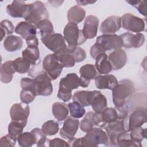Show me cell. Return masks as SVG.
<instances>
[{
	"label": "cell",
	"instance_id": "31",
	"mask_svg": "<svg viewBox=\"0 0 147 147\" xmlns=\"http://www.w3.org/2000/svg\"><path fill=\"white\" fill-rule=\"evenodd\" d=\"M117 146L122 147H141L142 145L134 142L130 137L129 132L122 131L120 133L117 137Z\"/></svg>",
	"mask_w": 147,
	"mask_h": 147
},
{
	"label": "cell",
	"instance_id": "19",
	"mask_svg": "<svg viewBox=\"0 0 147 147\" xmlns=\"http://www.w3.org/2000/svg\"><path fill=\"white\" fill-rule=\"evenodd\" d=\"M95 84L97 88L113 90L118 84L117 79L113 75L106 74L105 75H98L95 76Z\"/></svg>",
	"mask_w": 147,
	"mask_h": 147
},
{
	"label": "cell",
	"instance_id": "39",
	"mask_svg": "<svg viewBox=\"0 0 147 147\" xmlns=\"http://www.w3.org/2000/svg\"><path fill=\"white\" fill-rule=\"evenodd\" d=\"M36 26L39 29L41 36L55 33L53 25L48 19H45L40 21Z\"/></svg>",
	"mask_w": 147,
	"mask_h": 147
},
{
	"label": "cell",
	"instance_id": "36",
	"mask_svg": "<svg viewBox=\"0 0 147 147\" xmlns=\"http://www.w3.org/2000/svg\"><path fill=\"white\" fill-rule=\"evenodd\" d=\"M71 116L75 118H82L86 113V110L83 106L76 102L73 101L68 105Z\"/></svg>",
	"mask_w": 147,
	"mask_h": 147
},
{
	"label": "cell",
	"instance_id": "4",
	"mask_svg": "<svg viewBox=\"0 0 147 147\" xmlns=\"http://www.w3.org/2000/svg\"><path fill=\"white\" fill-rule=\"evenodd\" d=\"M64 38L67 42L68 48L72 50L86 41L82 30H80L76 24L68 22L65 26L64 30Z\"/></svg>",
	"mask_w": 147,
	"mask_h": 147
},
{
	"label": "cell",
	"instance_id": "32",
	"mask_svg": "<svg viewBox=\"0 0 147 147\" xmlns=\"http://www.w3.org/2000/svg\"><path fill=\"white\" fill-rule=\"evenodd\" d=\"M17 141L19 145L22 147H30L36 144V138L32 131L24 132L18 136Z\"/></svg>",
	"mask_w": 147,
	"mask_h": 147
},
{
	"label": "cell",
	"instance_id": "35",
	"mask_svg": "<svg viewBox=\"0 0 147 147\" xmlns=\"http://www.w3.org/2000/svg\"><path fill=\"white\" fill-rule=\"evenodd\" d=\"M26 125L24 123L11 120L8 125V134L17 140L18 136L22 133Z\"/></svg>",
	"mask_w": 147,
	"mask_h": 147
},
{
	"label": "cell",
	"instance_id": "46",
	"mask_svg": "<svg viewBox=\"0 0 147 147\" xmlns=\"http://www.w3.org/2000/svg\"><path fill=\"white\" fill-rule=\"evenodd\" d=\"M17 140L11 137L9 134L1 137L0 140L1 146H14Z\"/></svg>",
	"mask_w": 147,
	"mask_h": 147
},
{
	"label": "cell",
	"instance_id": "10",
	"mask_svg": "<svg viewBox=\"0 0 147 147\" xmlns=\"http://www.w3.org/2000/svg\"><path fill=\"white\" fill-rule=\"evenodd\" d=\"M96 43L98 44L105 51L119 49L123 47L121 36L115 34L99 36L96 40Z\"/></svg>",
	"mask_w": 147,
	"mask_h": 147
},
{
	"label": "cell",
	"instance_id": "7",
	"mask_svg": "<svg viewBox=\"0 0 147 147\" xmlns=\"http://www.w3.org/2000/svg\"><path fill=\"white\" fill-rule=\"evenodd\" d=\"M42 67L52 80L57 79L60 76L63 68L55 53L49 54L44 58Z\"/></svg>",
	"mask_w": 147,
	"mask_h": 147
},
{
	"label": "cell",
	"instance_id": "25",
	"mask_svg": "<svg viewBox=\"0 0 147 147\" xmlns=\"http://www.w3.org/2000/svg\"><path fill=\"white\" fill-rule=\"evenodd\" d=\"M86 11L78 5L71 7L67 13V19L69 22L79 24L85 18Z\"/></svg>",
	"mask_w": 147,
	"mask_h": 147
},
{
	"label": "cell",
	"instance_id": "14",
	"mask_svg": "<svg viewBox=\"0 0 147 147\" xmlns=\"http://www.w3.org/2000/svg\"><path fill=\"white\" fill-rule=\"evenodd\" d=\"M121 27V17L112 16L105 20L100 26V31L103 34H113Z\"/></svg>",
	"mask_w": 147,
	"mask_h": 147
},
{
	"label": "cell",
	"instance_id": "8",
	"mask_svg": "<svg viewBox=\"0 0 147 147\" xmlns=\"http://www.w3.org/2000/svg\"><path fill=\"white\" fill-rule=\"evenodd\" d=\"M51 80V79L44 69L34 78L37 95L49 96L52 94L53 86Z\"/></svg>",
	"mask_w": 147,
	"mask_h": 147
},
{
	"label": "cell",
	"instance_id": "27",
	"mask_svg": "<svg viewBox=\"0 0 147 147\" xmlns=\"http://www.w3.org/2000/svg\"><path fill=\"white\" fill-rule=\"evenodd\" d=\"M94 95V91H79L74 93L72 100L81 105L83 107L89 106Z\"/></svg>",
	"mask_w": 147,
	"mask_h": 147
},
{
	"label": "cell",
	"instance_id": "23",
	"mask_svg": "<svg viewBox=\"0 0 147 147\" xmlns=\"http://www.w3.org/2000/svg\"><path fill=\"white\" fill-rule=\"evenodd\" d=\"M95 67L99 74H107L113 70L111 65L105 53L99 55L95 58Z\"/></svg>",
	"mask_w": 147,
	"mask_h": 147
},
{
	"label": "cell",
	"instance_id": "13",
	"mask_svg": "<svg viewBox=\"0 0 147 147\" xmlns=\"http://www.w3.org/2000/svg\"><path fill=\"white\" fill-rule=\"evenodd\" d=\"M15 32L20 35L26 41H29L36 38L37 28L35 25L26 21H21L18 23L14 30Z\"/></svg>",
	"mask_w": 147,
	"mask_h": 147
},
{
	"label": "cell",
	"instance_id": "42",
	"mask_svg": "<svg viewBox=\"0 0 147 147\" xmlns=\"http://www.w3.org/2000/svg\"><path fill=\"white\" fill-rule=\"evenodd\" d=\"M36 138V144L37 146H45V143L47 141V135L44 134L40 128H34L31 130Z\"/></svg>",
	"mask_w": 147,
	"mask_h": 147
},
{
	"label": "cell",
	"instance_id": "22",
	"mask_svg": "<svg viewBox=\"0 0 147 147\" xmlns=\"http://www.w3.org/2000/svg\"><path fill=\"white\" fill-rule=\"evenodd\" d=\"M107 102L106 96L100 91L94 90V95L91 102V106L94 112L100 113L105 109L107 107Z\"/></svg>",
	"mask_w": 147,
	"mask_h": 147
},
{
	"label": "cell",
	"instance_id": "33",
	"mask_svg": "<svg viewBox=\"0 0 147 147\" xmlns=\"http://www.w3.org/2000/svg\"><path fill=\"white\" fill-rule=\"evenodd\" d=\"M31 64L23 57H18L13 61V67L16 72L19 74L29 72Z\"/></svg>",
	"mask_w": 147,
	"mask_h": 147
},
{
	"label": "cell",
	"instance_id": "45",
	"mask_svg": "<svg viewBox=\"0 0 147 147\" xmlns=\"http://www.w3.org/2000/svg\"><path fill=\"white\" fill-rule=\"evenodd\" d=\"M131 6L135 7L137 10L145 17L146 16V3L145 1H126Z\"/></svg>",
	"mask_w": 147,
	"mask_h": 147
},
{
	"label": "cell",
	"instance_id": "5",
	"mask_svg": "<svg viewBox=\"0 0 147 147\" xmlns=\"http://www.w3.org/2000/svg\"><path fill=\"white\" fill-rule=\"evenodd\" d=\"M41 40L45 47L56 55L65 52L69 49L67 47L64 37L60 33H53L42 36Z\"/></svg>",
	"mask_w": 147,
	"mask_h": 147
},
{
	"label": "cell",
	"instance_id": "28",
	"mask_svg": "<svg viewBox=\"0 0 147 147\" xmlns=\"http://www.w3.org/2000/svg\"><path fill=\"white\" fill-rule=\"evenodd\" d=\"M68 105L63 102H55L52 105V113L54 117L58 121L65 119L68 115Z\"/></svg>",
	"mask_w": 147,
	"mask_h": 147
},
{
	"label": "cell",
	"instance_id": "50",
	"mask_svg": "<svg viewBox=\"0 0 147 147\" xmlns=\"http://www.w3.org/2000/svg\"><path fill=\"white\" fill-rule=\"evenodd\" d=\"M96 1H76V3L79 5H86L87 4H91V3H94Z\"/></svg>",
	"mask_w": 147,
	"mask_h": 147
},
{
	"label": "cell",
	"instance_id": "18",
	"mask_svg": "<svg viewBox=\"0 0 147 147\" xmlns=\"http://www.w3.org/2000/svg\"><path fill=\"white\" fill-rule=\"evenodd\" d=\"M108 60L114 70H118L123 68L127 60L126 53L122 49L115 50L110 53Z\"/></svg>",
	"mask_w": 147,
	"mask_h": 147
},
{
	"label": "cell",
	"instance_id": "30",
	"mask_svg": "<svg viewBox=\"0 0 147 147\" xmlns=\"http://www.w3.org/2000/svg\"><path fill=\"white\" fill-rule=\"evenodd\" d=\"M100 114L102 121L105 126L109 123L115 121L119 117L118 111L113 107H106Z\"/></svg>",
	"mask_w": 147,
	"mask_h": 147
},
{
	"label": "cell",
	"instance_id": "41",
	"mask_svg": "<svg viewBox=\"0 0 147 147\" xmlns=\"http://www.w3.org/2000/svg\"><path fill=\"white\" fill-rule=\"evenodd\" d=\"M80 128L82 131L88 133L94 128V123L91 118V111H89L85 115L84 118L81 121Z\"/></svg>",
	"mask_w": 147,
	"mask_h": 147
},
{
	"label": "cell",
	"instance_id": "15",
	"mask_svg": "<svg viewBox=\"0 0 147 147\" xmlns=\"http://www.w3.org/2000/svg\"><path fill=\"white\" fill-rule=\"evenodd\" d=\"M120 36L122 40L123 47L127 49L140 48L145 42L144 35L141 33H137L136 34H133L131 33L126 32L122 34Z\"/></svg>",
	"mask_w": 147,
	"mask_h": 147
},
{
	"label": "cell",
	"instance_id": "38",
	"mask_svg": "<svg viewBox=\"0 0 147 147\" xmlns=\"http://www.w3.org/2000/svg\"><path fill=\"white\" fill-rule=\"evenodd\" d=\"M41 130L47 136H53L59 130V124L55 121L49 120L44 123Z\"/></svg>",
	"mask_w": 147,
	"mask_h": 147
},
{
	"label": "cell",
	"instance_id": "11",
	"mask_svg": "<svg viewBox=\"0 0 147 147\" xmlns=\"http://www.w3.org/2000/svg\"><path fill=\"white\" fill-rule=\"evenodd\" d=\"M79 126V120L72 116H69L64 122L63 126L60 130V135L68 141L71 140L75 137Z\"/></svg>",
	"mask_w": 147,
	"mask_h": 147
},
{
	"label": "cell",
	"instance_id": "29",
	"mask_svg": "<svg viewBox=\"0 0 147 147\" xmlns=\"http://www.w3.org/2000/svg\"><path fill=\"white\" fill-rule=\"evenodd\" d=\"M22 56L28 60L32 65L36 64V62L40 58V52L37 46H28V47L22 52Z\"/></svg>",
	"mask_w": 147,
	"mask_h": 147
},
{
	"label": "cell",
	"instance_id": "49",
	"mask_svg": "<svg viewBox=\"0 0 147 147\" xmlns=\"http://www.w3.org/2000/svg\"><path fill=\"white\" fill-rule=\"evenodd\" d=\"M72 96V92H68L66 91H63L61 90H58L57 92V98L64 102L69 101Z\"/></svg>",
	"mask_w": 147,
	"mask_h": 147
},
{
	"label": "cell",
	"instance_id": "2",
	"mask_svg": "<svg viewBox=\"0 0 147 147\" xmlns=\"http://www.w3.org/2000/svg\"><path fill=\"white\" fill-rule=\"evenodd\" d=\"M134 92L133 83L128 79H123L112 90L113 101L117 109L123 107L130 101Z\"/></svg>",
	"mask_w": 147,
	"mask_h": 147
},
{
	"label": "cell",
	"instance_id": "9",
	"mask_svg": "<svg viewBox=\"0 0 147 147\" xmlns=\"http://www.w3.org/2000/svg\"><path fill=\"white\" fill-rule=\"evenodd\" d=\"M121 24L123 29L136 33L145 30V21L130 13H126L122 16Z\"/></svg>",
	"mask_w": 147,
	"mask_h": 147
},
{
	"label": "cell",
	"instance_id": "3",
	"mask_svg": "<svg viewBox=\"0 0 147 147\" xmlns=\"http://www.w3.org/2000/svg\"><path fill=\"white\" fill-rule=\"evenodd\" d=\"M23 18L26 22L36 26L40 21L48 19L49 14L44 3L37 1L27 5Z\"/></svg>",
	"mask_w": 147,
	"mask_h": 147
},
{
	"label": "cell",
	"instance_id": "20",
	"mask_svg": "<svg viewBox=\"0 0 147 147\" xmlns=\"http://www.w3.org/2000/svg\"><path fill=\"white\" fill-rule=\"evenodd\" d=\"M79 86V78L75 73L68 74L61 79L59 83V90L72 92Z\"/></svg>",
	"mask_w": 147,
	"mask_h": 147
},
{
	"label": "cell",
	"instance_id": "1",
	"mask_svg": "<svg viewBox=\"0 0 147 147\" xmlns=\"http://www.w3.org/2000/svg\"><path fill=\"white\" fill-rule=\"evenodd\" d=\"M108 141L107 134L100 127H94L83 137L79 138H74L69 140L71 146H98L99 144L106 145Z\"/></svg>",
	"mask_w": 147,
	"mask_h": 147
},
{
	"label": "cell",
	"instance_id": "12",
	"mask_svg": "<svg viewBox=\"0 0 147 147\" xmlns=\"http://www.w3.org/2000/svg\"><path fill=\"white\" fill-rule=\"evenodd\" d=\"M30 113V108L28 105L22 103L13 105L10 110V115L12 121L26 124Z\"/></svg>",
	"mask_w": 147,
	"mask_h": 147
},
{
	"label": "cell",
	"instance_id": "16",
	"mask_svg": "<svg viewBox=\"0 0 147 147\" xmlns=\"http://www.w3.org/2000/svg\"><path fill=\"white\" fill-rule=\"evenodd\" d=\"M79 86L86 88L88 86L91 80L96 76V70L95 66L91 64H87L80 68Z\"/></svg>",
	"mask_w": 147,
	"mask_h": 147
},
{
	"label": "cell",
	"instance_id": "34",
	"mask_svg": "<svg viewBox=\"0 0 147 147\" xmlns=\"http://www.w3.org/2000/svg\"><path fill=\"white\" fill-rule=\"evenodd\" d=\"M56 55L59 61L63 67H72L75 65L76 63L75 60L72 53L70 52L69 49L65 52Z\"/></svg>",
	"mask_w": 147,
	"mask_h": 147
},
{
	"label": "cell",
	"instance_id": "21",
	"mask_svg": "<svg viewBox=\"0 0 147 147\" xmlns=\"http://www.w3.org/2000/svg\"><path fill=\"white\" fill-rule=\"evenodd\" d=\"M27 4L23 1H14L6 7L7 14L13 18H22L26 10Z\"/></svg>",
	"mask_w": 147,
	"mask_h": 147
},
{
	"label": "cell",
	"instance_id": "17",
	"mask_svg": "<svg viewBox=\"0 0 147 147\" xmlns=\"http://www.w3.org/2000/svg\"><path fill=\"white\" fill-rule=\"evenodd\" d=\"M99 23V20L95 16L90 15L86 18L82 31L87 39L93 38L96 36Z\"/></svg>",
	"mask_w": 147,
	"mask_h": 147
},
{
	"label": "cell",
	"instance_id": "40",
	"mask_svg": "<svg viewBox=\"0 0 147 147\" xmlns=\"http://www.w3.org/2000/svg\"><path fill=\"white\" fill-rule=\"evenodd\" d=\"M1 40H2L5 34H11L14 32V25L12 22L7 20H2L0 24Z\"/></svg>",
	"mask_w": 147,
	"mask_h": 147
},
{
	"label": "cell",
	"instance_id": "24",
	"mask_svg": "<svg viewBox=\"0 0 147 147\" xmlns=\"http://www.w3.org/2000/svg\"><path fill=\"white\" fill-rule=\"evenodd\" d=\"M1 81L3 83H10L16 71L13 67V61H7L1 65Z\"/></svg>",
	"mask_w": 147,
	"mask_h": 147
},
{
	"label": "cell",
	"instance_id": "43",
	"mask_svg": "<svg viewBox=\"0 0 147 147\" xmlns=\"http://www.w3.org/2000/svg\"><path fill=\"white\" fill-rule=\"evenodd\" d=\"M36 96V94L31 90H22L20 93V99L23 103L28 105L32 102Z\"/></svg>",
	"mask_w": 147,
	"mask_h": 147
},
{
	"label": "cell",
	"instance_id": "47",
	"mask_svg": "<svg viewBox=\"0 0 147 147\" xmlns=\"http://www.w3.org/2000/svg\"><path fill=\"white\" fill-rule=\"evenodd\" d=\"M49 146L50 147H68L70 145L64 140L59 138H55L49 141Z\"/></svg>",
	"mask_w": 147,
	"mask_h": 147
},
{
	"label": "cell",
	"instance_id": "6",
	"mask_svg": "<svg viewBox=\"0 0 147 147\" xmlns=\"http://www.w3.org/2000/svg\"><path fill=\"white\" fill-rule=\"evenodd\" d=\"M146 109L142 107L134 109L124 118L125 130L130 132L132 129L141 126L146 122Z\"/></svg>",
	"mask_w": 147,
	"mask_h": 147
},
{
	"label": "cell",
	"instance_id": "44",
	"mask_svg": "<svg viewBox=\"0 0 147 147\" xmlns=\"http://www.w3.org/2000/svg\"><path fill=\"white\" fill-rule=\"evenodd\" d=\"M69 51L74 57L76 63L82 62L86 58L87 55L85 51L79 46L76 47L72 50L69 49Z\"/></svg>",
	"mask_w": 147,
	"mask_h": 147
},
{
	"label": "cell",
	"instance_id": "37",
	"mask_svg": "<svg viewBox=\"0 0 147 147\" xmlns=\"http://www.w3.org/2000/svg\"><path fill=\"white\" fill-rule=\"evenodd\" d=\"M129 133L130 138L135 142L141 144L142 141L146 138V129H143L141 126L132 129Z\"/></svg>",
	"mask_w": 147,
	"mask_h": 147
},
{
	"label": "cell",
	"instance_id": "48",
	"mask_svg": "<svg viewBox=\"0 0 147 147\" xmlns=\"http://www.w3.org/2000/svg\"><path fill=\"white\" fill-rule=\"evenodd\" d=\"M105 51L97 43H95L90 48V55L91 57L95 59V58L100 54L105 53Z\"/></svg>",
	"mask_w": 147,
	"mask_h": 147
},
{
	"label": "cell",
	"instance_id": "26",
	"mask_svg": "<svg viewBox=\"0 0 147 147\" xmlns=\"http://www.w3.org/2000/svg\"><path fill=\"white\" fill-rule=\"evenodd\" d=\"M23 45V41L21 37L9 35L4 40L3 46L5 49L8 52H15L20 49Z\"/></svg>",
	"mask_w": 147,
	"mask_h": 147
}]
</instances>
